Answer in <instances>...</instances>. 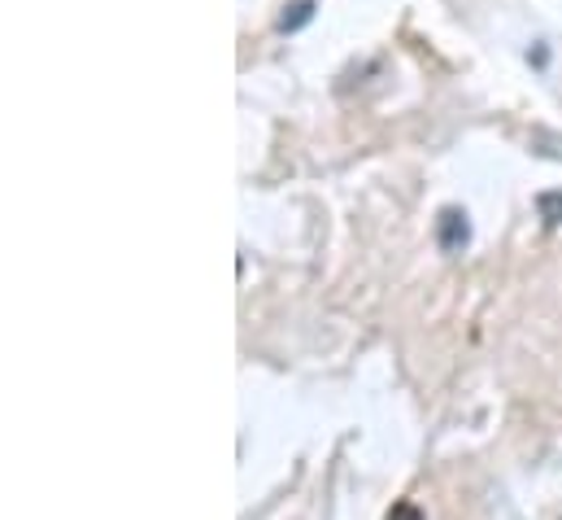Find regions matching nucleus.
<instances>
[{"label": "nucleus", "mask_w": 562, "mask_h": 520, "mask_svg": "<svg viewBox=\"0 0 562 520\" xmlns=\"http://www.w3.org/2000/svg\"><path fill=\"white\" fill-rule=\"evenodd\" d=\"M436 241H441V250H445V254H458V250L471 241V223H467V210H454V206H445V210L436 215Z\"/></svg>", "instance_id": "f257e3e1"}, {"label": "nucleus", "mask_w": 562, "mask_h": 520, "mask_svg": "<svg viewBox=\"0 0 562 520\" xmlns=\"http://www.w3.org/2000/svg\"><path fill=\"white\" fill-rule=\"evenodd\" d=\"M314 18V0H296V4H288L280 13V26L283 31H296V26H305Z\"/></svg>", "instance_id": "f03ea898"}, {"label": "nucleus", "mask_w": 562, "mask_h": 520, "mask_svg": "<svg viewBox=\"0 0 562 520\" xmlns=\"http://www.w3.org/2000/svg\"><path fill=\"white\" fill-rule=\"evenodd\" d=\"M541 210H546L550 223H562V193H546L541 197Z\"/></svg>", "instance_id": "7ed1b4c3"}, {"label": "nucleus", "mask_w": 562, "mask_h": 520, "mask_svg": "<svg viewBox=\"0 0 562 520\" xmlns=\"http://www.w3.org/2000/svg\"><path fill=\"white\" fill-rule=\"evenodd\" d=\"M388 520H423L419 517V508H410V504H401V508H397V512H393V517Z\"/></svg>", "instance_id": "20e7f679"}]
</instances>
